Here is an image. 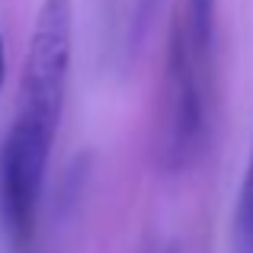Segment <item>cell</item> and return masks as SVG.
<instances>
[{
    "label": "cell",
    "mask_w": 253,
    "mask_h": 253,
    "mask_svg": "<svg viewBox=\"0 0 253 253\" xmlns=\"http://www.w3.org/2000/svg\"><path fill=\"white\" fill-rule=\"evenodd\" d=\"M71 51H74V0H42L23 61L13 125L48 144H55L61 125Z\"/></svg>",
    "instance_id": "obj_2"
},
{
    "label": "cell",
    "mask_w": 253,
    "mask_h": 253,
    "mask_svg": "<svg viewBox=\"0 0 253 253\" xmlns=\"http://www.w3.org/2000/svg\"><path fill=\"white\" fill-rule=\"evenodd\" d=\"M231 253H253V141L241 189H237L234 218H231Z\"/></svg>",
    "instance_id": "obj_4"
},
{
    "label": "cell",
    "mask_w": 253,
    "mask_h": 253,
    "mask_svg": "<svg viewBox=\"0 0 253 253\" xmlns=\"http://www.w3.org/2000/svg\"><path fill=\"white\" fill-rule=\"evenodd\" d=\"M189 36L205 55L215 58V45H218V0H186L179 3Z\"/></svg>",
    "instance_id": "obj_5"
},
{
    "label": "cell",
    "mask_w": 253,
    "mask_h": 253,
    "mask_svg": "<svg viewBox=\"0 0 253 253\" xmlns=\"http://www.w3.org/2000/svg\"><path fill=\"white\" fill-rule=\"evenodd\" d=\"M157 3H161V0H131V10H128V16H125V32H122V48L125 51H135L138 45H141L151 19H154Z\"/></svg>",
    "instance_id": "obj_6"
},
{
    "label": "cell",
    "mask_w": 253,
    "mask_h": 253,
    "mask_svg": "<svg viewBox=\"0 0 253 253\" xmlns=\"http://www.w3.org/2000/svg\"><path fill=\"white\" fill-rule=\"evenodd\" d=\"M3 77H6V51H3V36H0V86H3Z\"/></svg>",
    "instance_id": "obj_7"
},
{
    "label": "cell",
    "mask_w": 253,
    "mask_h": 253,
    "mask_svg": "<svg viewBox=\"0 0 253 253\" xmlns=\"http://www.w3.org/2000/svg\"><path fill=\"white\" fill-rule=\"evenodd\" d=\"M51 144L13 128L0 141V221L16 253H36Z\"/></svg>",
    "instance_id": "obj_3"
},
{
    "label": "cell",
    "mask_w": 253,
    "mask_h": 253,
    "mask_svg": "<svg viewBox=\"0 0 253 253\" xmlns=\"http://www.w3.org/2000/svg\"><path fill=\"white\" fill-rule=\"evenodd\" d=\"M211 77H215V58L192 42L189 26L176 6L164 58L161 131H157L161 164L170 173L189 170L205 148L211 119Z\"/></svg>",
    "instance_id": "obj_1"
}]
</instances>
